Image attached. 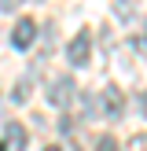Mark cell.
I'll use <instances>...</instances> for the list:
<instances>
[{
  "label": "cell",
  "instance_id": "cell-1",
  "mask_svg": "<svg viewBox=\"0 0 147 151\" xmlns=\"http://www.w3.org/2000/svg\"><path fill=\"white\" fill-rule=\"evenodd\" d=\"M88 55H92V29H77L66 48V59H70V66H88Z\"/></svg>",
  "mask_w": 147,
  "mask_h": 151
},
{
  "label": "cell",
  "instance_id": "cell-2",
  "mask_svg": "<svg viewBox=\"0 0 147 151\" xmlns=\"http://www.w3.org/2000/svg\"><path fill=\"white\" fill-rule=\"evenodd\" d=\"M96 114H107V118H121L125 114V96H121V88L118 85H103V92H99V111Z\"/></svg>",
  "mask_w": 147,
  "mask_h": 151
},
{
  "label": "cell",
  "instance_id": "cell-3",
  "mask_svg": "<svg viewBox=\"0 0 147 151\" xmlns=\"http://www.w3.org/2000/svg\"><path fill=\"white\" fill-rule=\"evenodd\" d=\"M74 92H77V88H74V78H55L44 96H48L51 107H70V103H74Z\"/></svg>",
  "mask_w": 147,
  "mask_h": 151
},
{
  "label": "cell",
  "instance_id": "cell-4",
  "mask_svg": "<svg viewBox=\"0 0 147 151\" xmlns=\"http://www.w3.org/2000/svg\"><path fill=\"white\" fill-rule=\"evenodd\" d=\"M37 29H41V26H37L33 19H19V22H15V29H11V44H15L19 52H26L29 44L37 41Z\"/></svg>",
  "mask_w": 147,
  "mask_h": 151
},
{
  "label": "cell",
  "instance_id": "cell-5",
  "mask_svg": "<svg viewBox=\"0 0 147 151\" xmlns=\"http://www.w3.org/2000/svg\"><path fill=\"white\" fill-rule=\"evenodd\" d=\"M4 147L26 151V129H22L19 122H7V129H4Z\"/></svg>",
  "mask_w": 147,
  "mask_h": 151
},
{
  "label": "cell",
  "instance_id": "cell-6",
  "mask_svg": "<svg viewBox=\"0 0 147 151\" xmlns=\"http://www.w3.org/2000/svg\"><path fill=\"white\" fill-rule=\"evenodd\" d=\"M114 15H118V19H125V22H129L132 15H136V0H114Z\"/></svg>",
  "mask_w": 147,
  "mask_h": 151
},
{
  "label": "cell",
  "instance_id": "cell-7",
  "mask_svg": "<svg viewBox=\"0 0 147 151\" xmlns=\"http://www.w3.org/2000/svg\"><path fill=\"white\" fill-rule=\"evenodd\" d=\"M29 92H33V81H19V85L11 88V103H26Z\"/></svg>",
  "mask_w": 147,
  "mask_h": 151
},
{
  "label": "cell",
  "instance_id": "cell-8",
  "mask_svg": "<svg viewBox=\"0 0 147 151\" xmlns=\"http://www.w3.org/2000/svg\"><path fill=\"white\" fill-rule=\"evenodd\" d=\"M96 151H118V140L114 137H99L96 140Z\"/></svg>",
  "mask_w": 147,
  "mask_h": 151
},
{
  "label": "cell",
  "instance_id": "cell-9",
  "mask_svg": "<svg viewBox=\"0 0 147 151\" xmlns=\"http://www.w3.org/2000/svg\"><path fill=\"white\" fill-rule=\"evenodd\" d=\"M129 151H147V133L132 137V140H129Z\"/></svg>",
  "mask_w": 147,
  "mask_h": 151
},
{
  "label": "cell",
  "instance_id": "cell-10",
  "mask_svg": "<svg viewBox=\"0 0 147 151\" xmlns=\"http://www.w3.org/2000/svg\"><path fill=\"white\" fill-rule=\"evenodd\" d=\"M15 4H19V0H0V7H4V11H15Z\"/></svg>",
  "mask_w": 147,
  "mask_h": 151
},
{
  "label": "cell",
  "instance_id": "cell-11",
  "mask_svg": "<svg viewBox=\"0 0 147 151\" xmlns=\"http://www.w3.org/2000/svg\"><path fill=\"white\" fill-rule=\"evenodd\" d=\"M140 111H143V118H147V92L140 96Z\"/></svg>",
  "mask_w": 147,
  "mask_h": 151
},
{
  "label": "cell",
  "instance_id": "cell-12",
  "mask_svg": "<svg viewBox=\"0 0 147 151\" xmlns=\"http://www.w3.org/2000/svg\"><path fill=\"white\" fill-rule=\"evenodd\" d=\"M66 151H81V147H77V144H70V147H66Z\"/></svg>",
  "mask_w": 147,
  "mask_h": 151
},
{
  "label": "cell",
  "instance_id": "cell-13",
  "mask_svg": "<svg viewBox=\"0 0 147 151\" xmlns=\"http://www.w3.org/2000/svg\"><path fill=\"white\" fill-rule=\"evenodd\" d=\"M44 151H59V147H44Z\"/></svg>",
  "mask_w": 147,
  "mask_h": 151
},
{
  "label": "cell",
  "instance_id": "cell-14",
  "mask_svg": "<svg viewBox=\"0 0 147 151\" xmlns=\"http://www.w3.org/2000/svg\"><path fill=\"white\" fill-rule=\"evenodd\" d=\"M0 151H7V147H4V144H0Z\"/></svg>",
  "mask_w": 147,
  "mask_h": 151
},
{
  "label": "cell",
  "instance_id": "cell-15",
  "mask_svg": "<svg viewBox=\"0 0 147 151\" xmlns=\"http://www.w3.org/2000/svg\"><path fill=\"white\" fill-rule=\"evenodd\" d=\"M37 4H41V0H37Z\"/></svg>",
  "mask_w": 147,
  "mask_h": 151
}]
</instances>
